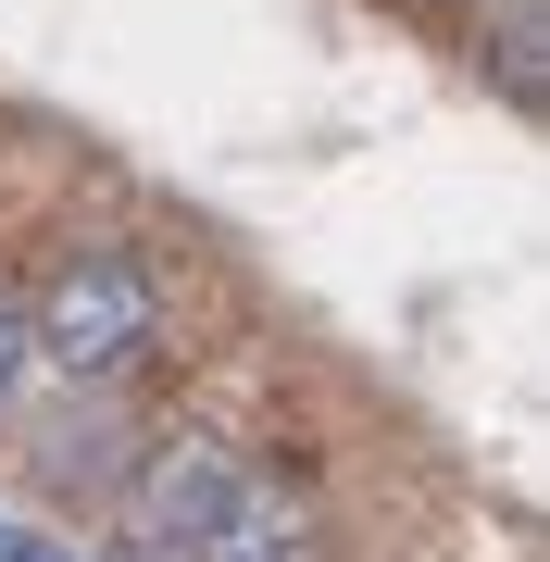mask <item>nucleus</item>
Wrapping results in <instances>:
<instances>
[{"label":"nucleus","instance_id":"obj_1","mask_svg":"<svg viewBox=\"0 0 550 562\" xmlns=\"http://www.w3.org/2000/svg\"><path fill=\"white\" fill-rule=\"evenodd\" d=\"M13 325H25V350H38V375L113 387L125 362L164 338V276H150L138 250H113V238H101V250H50L38 276H25Z\"/></svg>","mask_w":550,"mask_h":562},{"label":"nucleus","instance_id":"obj_2","mask_svg":"<svg viewBox=\"0 0 550 562\" xmlns=\"http://www.w3.org/2000/svg\"><path fill=\"white\" fill-rule=\"evenodd\" d=\"M225 462L213 438H150L138 450V475H113V538H125V562H188V538L213 525V501H225Z\"/></svg>","mask_w":550,"mask_h":562},{"label":"nucleus","instance_id":"obj_3","mask_svg":"<svg viewBox=\"0 0 550 562\" xmlns=\"http://www.w3.org/2000/svg\"><path fill=\"white\" fill-rule=\"evenodd\" d=\"M188 562H326V525H313V487L301 475H225L213 525L188 538Z\"/></svg>","mask_w":550,"mask_h":562},{"label":"nucleus","instance_id":"obj_4","mask_svg":"<svg viewBox=\"0 0 550 562\" xmlns=\"http://www.w3.org/2000/svg\"><path fill=\"white\" fill-rule=\"evenodd\" d=\"M475 63L501 76L513 113H538V63H550V0H501L489 25H475Z\"/></svg>","mask_w":550,"mask_h":562},{"label":"nucleus","instance_id":"obj_5","mask_svg":"<svg viewBox=\"0 0 550 562\" xmlns=\"http://www.w3.org/2000/svg\"><path fill=\"white\" fill-rule=\"evenodd\" d=\"M25 387H38V350H25V325H13V301H0V425L25 413Z\"/></svg>","mask_w":550,"mask_h":562},{"label":"nucleus","instance_id":"obj_6","mask_svg":"<svg viewBox=\"0 0 550 562\" xmlns=\"http://www.w3.org/2000/svg\"><path fill=\"white\" fill-rule=\"evenodd\" d=\"M0 562H76V550H50V538H25V525H0Z\"/></svg>","mask_w":550,"mask_h":562},{"label":"nucleus","instance_id":"obj_7","mask_svg":"<svg viewBox=\"0 0 550 562\" xmlns=\"http://www.w3.org/2000/svg\"><path fill=\"white\" fill-rule=\"evenodd\" d=\"M426 13H463V25H489V13H501V0H426Z\"/></svg>","mask_w":550,"mask_h":562}]
</instances>
